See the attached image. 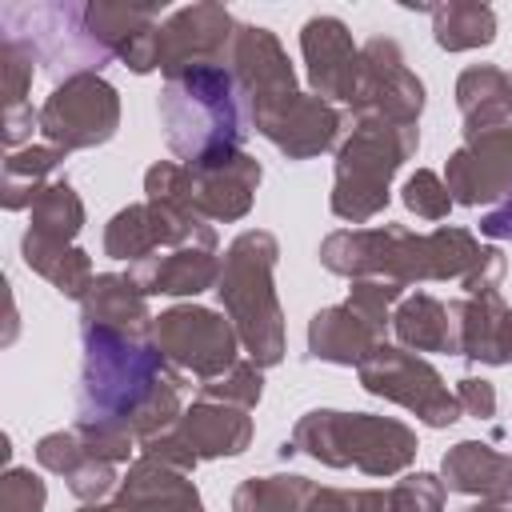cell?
Returning <instances> with one entry per match:
<instances>
[{
    "mask_svg": "<svg viewBox=\"0 0 512 512\" xmlns=\"http://www.w3.org/2000/svg\"><path fill=\"white\" fill-rule=\"evenodd\" d=\"M444 184L452 204L496 208L512 192V124L464 136V144L444 160Z\"/></svg>",
    "mask_w": 512,
    "mask_h": 512,
    "instance_id": "obj_15",
    "label": "cell"
},
{
    "mask_svg": "<svg viewBox=\"0 0 512 512\" xmlns=\"http://www.w3.org/2000/svg\"><path fill=\"white\" fill-rule=\"evenodd\" d=\"M304 512H352V500H348V492H340V488H328V484H312Z\"/></svg>",
    "mask_w": 512,
    "mask_h": 512,
    "instance_id": "obj_44",
    "label": "cell"
},
{
    "mask_svg": "<svg viewBox=\"0 0 512 512\" xmlns=\"http://www.w3.org/2000/svg\"><path fill=\"white\" fill-rule=\"evenodd\" d=\"M320 264L344 280H392V284H428L456 280L464 296L500 292L504 252L496 244H480L468 228H436L412 232L404 224H372V228H336L320 240Z\"/></svg>",
    "mask_w": 512,
    "mask_h": 512,
    "instance_id": "obj_1",
    "label": "cell"
},
{
    "mask_svg": "<svg viewBox=\"0 0 512 512\" xmlns=\"http://www.w3.org/2000/svg\"><path fill=\"white\" fill-rule=\"evenodd\" d=\"M300 56L312 96L328 104H352L360 76V44L340 16H308L300 28Z\"/></svg>",
    "mask_w": 512,
    "mask_h": 512,
    "instance_id": "obj_16",
    "label": "cell"
},
{
    "mask_svg": "<svg viewBox=\"0 0 512 512\" xmlns=\"http://www.w3.org/2000/svg\"><path fill=\"white\" fill-rule=\"evenodd\" d=\"M152 308L140 284L128 272H96L92 288L80 300V324L116 328L128 336H152Z\"/></svg>",
    "mask_w": 512,
    "mask_h": 512,
    "instance_id": "obj_25",
    "label": "cell"
},
{
    "mask_svg": "<svg viewBox=\"0 0 512 512\" xmlns=\"http://www.w3.org/2000/svg\"><path fill=\"white\" fill-rule=\"evenodd\" d=\"M464 512H512V504H496V500H476L472 508H464Z\"/></svg>",
    "mask_w": 512,
    "mask_h": 512,
    "instance_id": "obj_46",
    "label": "cell"
},
{
    "mask_svg": "<svg viewBox=\"0 0 512 512\" xmlns=\"http://www.w3.org/2000/svg\"><path fill=\"white\" fill-rule=\"evenodd\" d=\"M276 260H280V240L264 228H248L224 248L220 280H216L220 308L236 324L248 360L260 368H276L288 352L284 308L272 280Z\"/></svg>",
    "mask_w": 512,
    "mask_h": 512,
    "instance_id": "obj_4",
    "label": "cell"
},
{
    "mask_svg": "<svg viewBox=\"0 0 512 512\" xmlns=\"http://www.w3.org/2000/svg\"><path fill=\"white\" fill-rule=\"evenodd\" d=\"M356 380L368 396H380V400H392L400 408H408L420 424L428 428H452L464 412H460V400L456 392L444 384V376L416 352L400 348V344H380L360 368H356Z\"/></svg>",
    "mask_w": 512,
    "mask_h": 512,
    "instance_id": "obj_8",
    "label": "cell"
},
{
    "mask_svg": "<svg viewBox=\"0 0 512 512\" xmlns=\"http://www.w3.org/2000/svg\"><path fill=\"white\" fill-rule=\"evenodd\" d=\"M36 128H40V108H32V104L4 108V144H8V152L28 148Z\"/></svg>",
    "mask_w": 512,
    "mask_h": 512,
    "instance_id": "obj_42",
    "label": "cell"
},
{
    "mask_svg": "<svg viewBox=\"0 0 512 512\" xmlns=\"http://www.w3.org/2000/svg\"><path fill=\"white\" fill-rule=\"evenodd\" d=\"M440 480L448 492L512 504V456L484 440H460L440 456Z\"/></svg>",
    "mask_w": 512,
    "mask_h": 512,
    "instance_id": "obj_23",
    "label": "cell"
},
{
    "mask_svg": "<svg viewBox=\"0 0 512 512\" xmlns=\"http://www.w3.org/2000/svg\"><path fill=\"white\" fill-rule=\"evenodd\" d=\"M164 4H84V32L96 48L124 60L136 76L156 72V28L164 24Z\"/></svg>",
    "mask_w": 512,
    "mask_h": 512,
    "instance_id": "obj_18",
    "label": "cell"
},
{
    "mask_svg": "<svg viewBox=\"0 0 512 512\" xmlns=\"http://www.w3.org/2000/svg\"><path fill=\"white\" fill-rule=\"evenodd\" d=\"M116 504L124 512H204L200 488L192 484V472H180L172 464L136 456L128 472L120 476Z\"/></svg>",
    "mask_w": 512,
    "mask_h": 512,
    "instance_id": "obj_19",
    "label": "cell"
},
{
    "mask_svg": "<svg viewBox=\"0 0 512 512\" xmlns=\"http://www.w3.org/2000/svg\"><path fill=\"white\" fill-rule=\"evenodd\" d=\"M400 200H404V208H408L412 216H420V220H444V216L452 212L448 184H444V176H436L432 168H416V172L404 180Z\"/></svg>",
    "mask_w": 512,
    "mask_h": 512,
    "instance_id": "obj_37",
    "label": "cell"
},
{
    "mask_svg": "<svg viewBox=\"0 0 512 512\" xmlns=\"http://www.w3.org/2000/svg\"><path fill=\"white\" fill-rule=\"evenodd\" d=\"M76 512H124L116 500H100V504H80Z\"/></svg>",
    "mask_w": 512,
    "mask_h": 512,
    "instance_id": "obj_47",
    "label": "cell"
},
{
    "mask_svg": "<svg viewBox=\"0 0 512 512\" xmlns=\"http://www.w3.org/2000/svg\"><path fill=\"white\" fill-rule=\"evenodd\" d=\"M20 256H24V264H28L36 276H44V280H48L60 296H68V300H84V292H88L92 280H96L92 256H88L84 248L64 244V240L36 236V232H28V228H24V236H20Z\"/></svg>",
    "mask_w": 512,
    "mask_h": 512,
    "instance_id": "obj_28",
    "label": "cell"
},
{
    "mask_svg": "<svg viewBox=\"0 0 512 512\" xmlns=\"http://www.w3.org/2000/svg\"><path fill=\"white\" fill-rule=\"evenodd\" d=\"M344 124H348V116L312 92H296L288 104L252 120V128L288 160H312L328 148H340Z\"/></svg>",
    "mask_w": 512,
    "mask_h": 512,
    "instance_id": "obj_17",
    "label": "cell"
},
{
    "mask_svg": "<svg viewBox=\"0 0 512 512\" xmlns=\"http://www.w3.org/2000/svg\"><path fill=\"white\" fill-rule=\"evenodd\" d=\"M292 448L328 468H356L364 476H400L412 468L420 440L396 416L312 408L292 424Z\"/></svg>",
    "mask_w": 512,
    "mask_h": 512,
    "instance_id": "obj_6",
    "label": "cell"
},
{
    "mask_svg": "<svg viewBox=\"0 0 512 512\" xmlns=\"http://www.w3.org/2000/svg\"><path fill=\"white\" fill-rule=\"evenodd\" d=\"M312 480L300 472L248 476L232 492V512H304Z\"/></svg>",
    "mask_w": 512,
    "mask_h": 512,
    "instance_id": "obj_31",
    "label": "cell"
},
{
    "mask_svg": "<svg viewBox=\"0 0 512 512\" xmlns=\"http://www.w3.org/2000/svg\"><path fill=\"white\" fill-rule=\"evenodd\" d=\"M64 148L56 144H28L4 156V176H0V204L8 212L32 208V200L52 184V172L64 164Z\"/></svg>",
    "mask_w": 512,
    "mask_h": 512,
    "instance_id": "obj_29",
    "label": "cell"
},
{
    "mask_svg": "<svg viewBox=\"0 0 512 512\" xmlns=\"http://www.w3.org/2000/svg\"><path fill=\"white\" fill-rule=\"evenodd\" d=\"M424 80L408 68L404 48L392 36H372L360 44V76L348 116H380L392 124H420Z\"/></svg>",
    "mask_w": 512,
    "mask_h": 512,
    "instance_id": "obj_12",
    "label": "cell"
},
{
    "mask_svg": "<svg viewBox=\"0 0 512 512\" xmlns=\"http://www.w3.org/2000/svg\"><path fill=\"white\" fill-rule=\"evenodd\" d=\"M444 480L432 472H404L388 488V512H444Z\"/></svg>",
    "mask_w": 512,
    "mask_h": 512,
    "instance_id": "obj_36",
    "label": "cell"
},
{
    "mask_svg": "<svg viewBox=\"0 0 512 512\" xmlns=\"http://www.w3.org/2000/svg\"><path fill=\"white\" fill-rule=\"evenodd\" d=\"M80 388L76 420L112 424L152 440L184 416V372H176L152 336H128L100 324H80Z\"/></svg>",
    "mask_w": 512,
    "mask_h": 512,
    "instance_id": "obj_2",
    "label": "cell"
},
{
    "mask_svg": "<svg viewBox=\"0 0 512 512\" xmlns=\"http://www.w3.org/2000/svg\"><path fill=\"white\" fill-rule=\"evenodd\" d=\"M480 236H488V240H512V192L496 208H488L480 216Z\"/></svg>",
    "mask_w": 512,
    "mask_h": 512,
    "instance_id": "obj_43",
    "label": "cell"
},
{
    "mask_svg": "<svg viewBox=\"0 0 512 512\" xmlns=\"http://www.w3.org/2000/svg\"><path fill=\"white\" fill-rule=\"evenodd\" d=\"M92 460V452L84 448V440L76 436V428H60V432H48L36 440V464L52 476H76L84 464Z\"/></svg>",
    "mask_w": 512,
    "mask_h": 512,
    "instance_id": "obj_38",
    "label": "cell"
},
{
    "mask_svg": "<svg viewBox=\"0 0 512 512\" xmlns=\"http://www.w3.org/2000/svg\"><path fill=\"white\" fill-rule=\"evenodd\" d=\"M456 108L464 136L488 132L512 120V76L496 64H472L456 76Z\"/></svg>",
    "mask_w": 512,
    "mask_h": 512,
    "instance_id": "obj_27",
    "label": "cell"
},
{
    "mask_svg": "<svg viewBox=\"0 0 512 512\" xmlns=\"http://www.w3.org/2000/svg\"><path fill=\"white\" fill-rule=\"evenodd\" d=\"M348 500H352V512H388V492L380 488H356L348 492Z\"/></svg>",
    "mask_w": 512,
    "mask_h": 512,
    "instance_id": "obj_45",
    "label": "cell"
},
{
    "mask_svg": "<svg viewBox=\"0 0 512 512\" xmlns=\"http://www.w3.org/2000/svg\"><path fill=\"white\" fill-rule=\"evenodd\" d=\"M460 332V356L472 364H512V304L500 292L460 296L448 304Z\"/></svg>",
    "mask_w": 512,
    "mask_h": 512,
    "instance_id": "obj_20",
    "label": "cell"
},
{
    "mask_svg": "<svg viewBox=\"0 0 512 512\" xmlns=\"http://www.w3.org/2000/svg\"><path fill=\"white\" fill-rule=\"evenodd\" d=\"M140 456H148V460H160V464H172V468H180V472H196V456H192V448L180 440V432L176 428H168V432H160V436H152V440H140Z\"/></svg>",
    "mask_w": 512,
    "mask_h": 512,
    "instance_id": "obj_40",
    "label": "cell"
},
{
    "mask_svg": "<svg viewBox=\"0 0 512 512\" xmlns=\"http://www.w3.org/2000/svg\"><path fill=\"white\" fill-rule=\"evenodd\" d=\"M420 128L380 116H348V136L336 148L328 208L336 220L368 224L392 200V176L416 156Z\"/></svg>",
    "mask_w": 512,
    "mask_h": 512,
    "instance_id": "obj_5",
    "label": "cell"
},
{
    "mask_svg": "<svg viewBox=\"0 0 512 512\" xmlns=\"http://www.w3.org/2000/svg\"><path fill=\"white\" fill-rule=\"evenodd\" d=\"M128 276L140 284L144 296H200L208 288L216 292L220 256L216 248H172L164 256L132 264Z\"/></svg>",
    "mask_w": 512,
    "mask_h": 512,
    "instance_id": "obj_24",
    "label": "cell"
},
{
    "mask_svg": "<svg viewBox=\"0 0 512 512\" xmlns=\"http://www.w3.org/2000/svg\"><path fill=\"white\" fill-rule=\"evenodd\" d=\"M48 488L32 468H8L0 476V512H44Z\"/></svg>",
    "mask_w": 512,
    "mask_h": 512,
    "instance_id": "obj_39",
    "label": "cell"
},
{
    "mask_svg": "<svg viewBox=\"0 0 512 512\" xmlns=\"http://www.w3.org/2000/svg\"><path fill=\"white\" fill-rule=\"evenodd\" d=\"M176 432L192 448L196 460H224V456L248 452V444H252V416H248V408L196 396L184 408Z\"/></svg>",
    "mask_w": 512,
    "mask_h": 512,
    "instance_id": "obj_22",
    "label": "cell"
},
{
    "mask_svg": "<svg viewBox=\"0 0 512 512\" xmlns=\"http://www.w3.org/2000/svg\"><path fill=\"white\" fill-rule=\"evenodd\" d=\"M84 228V200L68 180H52L28 208V232L72 244Z\"/></svg>",
    "mask_w": 512,
    "mask_h": 512,
    "instance_id": "obj_32",
    "label": "cell"
},
{
    "mask_svg": "<svg viewBox=\"0 0 512 512\" xmlns=\"http://www.w3.org/2000/svg\"><path fill=\"white\" fill-rule=\"evenodd\" d=\"M160 248H216V228L176 204L156 200L128 204L104 224V256L128 260V268L156 256Z\"/></svg>",
    "mask_w": 512,
    "mask_h": 512,
    "instance_id": "obj_11",
    "label": "cell"
},
{
    "mask_svg": "<svg viewBox=\"0 0 512 512\" xmlns=\"http://www.w3.org/2000/svg\"><path fill=\"white\" fill-rule=\"evenodd\" d=\"M456 400H460L464 416H476V420H492L496 416V388L484 376H460L456 380Z\"/></svg>",
    "mask_w": 512,
    "mask_h": 512,
    "instance_id": "obj_41",
    "label": "cell"
},
{
    "mask_svg": "<svg viewBox=\"0 0 512 512\" xmlns=\"http://www.w3.org/2000/svg\"><path fill=\"white\" fill-rule=\"evenodd\" d=\"M400 300H404V284L376 280V276L352 280V288H348V304H352L368 324H376L384 336L392 332V308H396Z\"/></svg>",
    "mask_w": 512,
    "mask_h": 512,
    "instance_id": "obj_35",
    "label": "cell"
},
{
    "mask_svg": "<svg viewBox=\"0 0 512 512\" xmlns=\"http://www.w3.org/2000/svg\"><path fill=\"white\" fill-rule=\"evenodd\" d=\"M228 72L248 104V124L280 104H288L300 84H296V68L284 52V44L276 40L272 28L264 24H240L232 36V52H228Z\"/></svg>",
    "mask_w": 512,
    "mask_h": 512,
    "instance_id": "obj_14",
    "label": "cell"
},
{
    "mask_svg": "<svg viewBox=\"0 0 512 512\" xmlns=\"http://www.w3.org/2000/svg\"><path fill=\"white\" fill-rule=\"evenodd\" d=\"M120 128V92L100 72H76L56 80L48 100L40 104V132L44 144L64 152L100 148Z\"/></svg>",
    "mask_w": 512,
    "mask_h": 512,
    "instance_id": "obj_10",
    "label": "cell"
},
{
    "mask_svg": "<svg viewBox=\"0 0 512 512\" xmlns=\"http://www.w3.org/2000/svg\"><path fill=\"white\" fill-rule=\"evenodd\" d=\"M264 180V168L256 156L236 152L232 160L184 168L176 160H156L144 172V200L176 204L208 224H232L252 212L256 188Z\"/></svg>",
    "mask_w": 512,
    "mask_h": 512,
    "instance_id": "obj_7",
    "label": "cell"
},
{
    "mask_svg": "<svg viewBox=\"0 0 512 512\" xmlns=\"http://www.w3.org/2000/svg\"><path fill=\"white\" fill-rule=\"evenodd\" d=\"M392 336L400 340V348L408 352H444V356H460V332H456V316L448 304H440L428 292H412L392 308Z\"/></svg>",
    "mask_w": 512,
    "mask_h": 512,
    "instance_id": "obj_26",
    "label": "cell"
},
{
    "mask_svg": "<svg viewBox=\"0 0 512 512\" xmlns=\"http://www.w3.org/2000/svg\"><path fill=\"white\" fill-rule=\"evenodd\" d=\"M0 72H4V108L28 104L32 76H36V48L20 40L16 32H4L0 40Z\"/></svg>",
    "mask_w": 512,
    "mask_h": 512,
    "instance_id": "obj_33",
    "label": "cell"
},
{
    "mask_svg": "<svg viewBox=\"0 0 512 512\" xmlns=\"http://www.w3.org/2000/svg\"><path fill=\"white\" fill-rule=\"evenodd\" d=\"M200 396L204 400H220V404H236V408H256L260 396H264V368L252 364V360H236L224 376L200 384Z\"/></svg>",
    "mask_w": 512,
    "mask_h": 512,
    "instance_id": "obj_34",
    "label": "cell"
},
{
    "mask_svg": "<svg viewBox=\"0 0 512 512\" xmlns=\"http://www.w3.org/2000/svg\"><path fill=\"white\" fill-rule=\"evenodd\" d=\"M432 16V40L444 52H468V48H488L496 40V12L476 0H448V4H428Z\"/></svg>",
    "mask_w": 512,
    "mask_h": 512,
    "instance_id": "obj_30",
    "label": "cell"
},
{
    "mask_svg": "<svg viewBox=\"0 0 512 512\" xmlns=\"http://www.w3.org/2000/svg\"><path fill=\"white\" fill-rule=\"evenodd\" d=\"M388 336L368 324L348 300L344 304H328L320 312H312L308 320V356L324 360V364H340V368H360Z\"/></svg>",
    "mask_w": 512,
    "mask_h": 512,
    "instance_id": "obj_21",
    "label": "cell"
},
{
    "mask_svg": "<svg viewBox=\"0 0 512 512\" xmlns=\"http://www.w3.org/2000/svg\"><path fill=\"white\" fill-rule=\"evenodd\" d=\"M236 28V16L212 0L172 8L156 28V68L164 76H180L188 68L228 64Z\"/></svg>",
    "mask_w": 512,
    "mask_h": 512,
    "instance_id": "obj_13",
    "label": "cell"
},
{
    "mask_svg": "<svg viewBox=\"0 0 512 512\" xmlns=\"http://www.w3.org/2000/svg\"><path fill=\"white\" fill-rule=\"evenodd\" d=\"M244 96L228 72V64L188 68L180 76H164L156 112L168 140V152L184 168H204L232 160L244 152L248 116Z\"/></svg>",
    "mask_w": 512,
    "mask_h": 512,
    "instance_id": "obj_3",
    "label": "cell"
},
{
    "mask_svg": "<svg viewBox=\"0 0 512 512\" xmlns=\"http://www.w3.org/2000/svg\"><path fill=\"white\" fill-rule=\"evenodd\" d=\"M152 344L164 352V360L176 372L196 376L200 384L224 376L244 352V344L236 336V324L224 312L204 308V304L164 308L152 320Z\"/></svg>",
    "mask_w": 512,
    "mask_h": 512,
    "instance_id": "obj_9",
    "label": "cell"
}]
</instances>
